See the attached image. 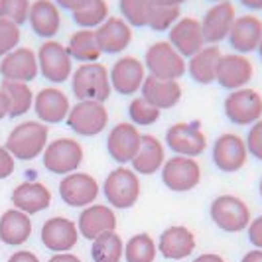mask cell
Listing matches in <instances>:
<instances>
[{
    "mask_svg": "<svg viewBox=\"0 0 262 262\" xmlns=\"http://www.w3.org/2000/svg\"><path fill=\"white\" fill-rule=\"evenodd\" d=\"M71 111L69 97L57 87H43L34 97V113L43 124H59Z\"/></svg>",
    "mask_w": 262,
    "mask_h": 262,
    "instance_id": "ffe728a7",
    "label": "cell"
},
{
    "mask_svg": "<svg viewBox=\"0 0 262 262\" xmlns=\"http://www.w3.org/2000/svg\"><path fill=\"white\" fill-rule=\"evenodd\" d=\"M61 10H69V12H75L79 10L87 0H53Z\"/></svg>",
    "mask_w": 262,
    "mask_h": 262,
    "instance_id": "bcb514c9",
    "label": "cell"
},
{
    "mask_svg": "<svg viewBox=\"0 0 262 262\" xmlns=\"http://www.w3.org/2000/svg\"><path fill=\"white\" fill-rule=\"evenodd\" d=\"M211 158L213 164L225 173H235V171L243 170L249 162V148L247 142L241 134L236 132H225L221 134L215 142H213V150H211Z\"/></svg>",
    "mask_w": 262,
    "mask_h": 262,
    "instance_id": "7c38bea8",
    "label": "cell"
},
{
    "mask_svg": "<svg viewBox=\"0 0 262 262\" xmlns=\"http://www.w3.org/2000/svg\"><path fill=\"white\" fill-rule=\"evenodd\" d=\"M67 52L73 59H77L79 63H95L103 55L99 41H97V32L87 30V28H79L77 32H73L69 36Z\"/></svg>",
    "mask_w": 262,
    "mask_h": 262,
    "instance_id": "1f68e13d",
    "label": "cell"
},
{
    "mask_svg": "<svg viewBox=\"0 0 262 262\" xmlns=\"http://www.w3.org/2000/svg\"><path fill=\"white\" fill-rule=\"evenodd\" d=\"M30 0H0V18H6L18 26H24L30 16Z\"/></svg>",
    "mask_w": 262,
    "mask_h": 262,
    "instance_id": "ab89813d",
    "label": "cell"
},
{
    "mask_svg": "<svg viewBox=\"0 0 262 262\" xmlns=\"http://www.w3.org/2000/svg\"><path fill=\"white\" fill-rule=\"evenodd\" d=\"M182 18V8L180 6H162L156 4L150 14L148 28L154 32H170V28Z\"/></svg>",
    "mask_w": 262,
    "mask_h": 262,
    "instance_id": "f35d334b",
    "label": "cell"
},
{
    "mask_svg": "<svg viewBox=\"0 0 262 262\" xmlns=\"http://www.w3.org/2000/svg\"><path fill=\"white\" fill-rule=\"evenodd\" d=\"M166 146L154 134H142L140 150L132 160V170L138 176H154L158 170H162L166 162Z\"/></svg>",
    "mask_w": 262,
    "mask_h": 262,
    "instance_id": "f1b7e54d",
    "label": "cell"
},
{
    "mask_svg": "<svg viewBox=\"0 0 262 262\" xmlns=\"http://www.w3.org/2000/svg\"><path fill=\"white\" fill-rule=\"evenodd\" d=\"M241 262H262V249H252L249 250L243 258H241Z\"/></svg>",
    "mask_w": 262,
    "mask_h": 262,
    "instance_id": "681fc988",
    "label": "cell"
},
{
    "mask_svg": "<svg viewBox=\"0 0 262 262\" xmlns=\"http://www.w3.org/2000/svg\"><path fill=\"white\" fill-rule=\"evenodd\" d=\"M99 182L87 171H73L59 182V195L69 207H89L99 197Z\"/></svg>",
    "mask_w": 262,
    "mask_h": 262,
    "instance_id": "4fadbf2b",
    "label": "cell"
},
{
    "mask_svg": "<svg viewBox=\"0 0 262 262\" xmlns=\"http://www.w3.org/2000/svg\"><path fill=\"white\" fill-rule=\"evenodd\" d=\"M140 176L132 168L120 166L113 170L103 182V193L113 209H130L140 199Z\"/></svg>",
    "mask_w": 262,
    "mask_h": 262,
    "instance_id": "277c9868",
    "label": "cell"
},
{
    "mask_svg": "<svg viewBox=\"0 0 262 262\" xmlns=\"http://www.w3.org/2000/svg\"><path fill=\"white\" fill-rule=\"evenodd\" d=\"M162 184L170 191L185 193L195 189L201 182V166L195 158L189 156H171L162 166Z\"/></svg>",
    "mask_w": 262,
    "mask_h": 262,
    "instance_id": "30bf717a",
    "label": "cell"
},
{
    "mask_svg": "<svg viewBox=\"0 0 262 262\" xmlns=\"http://www.w3.org/2000/svg\"><path fill=\"white\" fill-rule=\"evenodd\" d=\"M12 203L22 213L36 215L52 205V191L41 182H22L12 191Z\"/></svg>",
    "mask_w": 262,
    "mask_h": 262,
    "instance_id": "4316f807",
    "label": "cell"
},
{
    "mask_svg": "<svg viewBox=\"0 0 262 262\" xmlns=\"http://www.w3.org/2000/svg\"><path fill=\"white\" fill-rule=\"evenodd\" d=\"M211 2H213V4H215V2H227V0H211Z\"/></svg>",
    "mask_w": 262,
    "mask_h": 262,
    "instance_id": "9f6ffc18",
    "label": "cell"
},
{
    "mask_svg": "<svg viewBox=\"0 0 262 262\" xmlns=\"http://www.w3.org/2000/svg\"><path fill=\"white\" fill-rule=\"evenodd\" d=\"M77 241V223L67 217H52L41 227V243L53 252H69Z\"/></svg>",
    "mask_w": 262,
    "mask_h": 262,
    "instance_id": "484cf974",
    "label": "cell"
},
{
    "mask_svg": "<svg viewBox=\"0 0 262 262\" xmlns=\"http://www.w3.org/2000/svg\"><path fill=\"white\" fill-rule=\"evenodd\" d=\"M142 97L150 105H154L160 111H166V108H173L182 101V95L184 89L180 85V81H170V79H158L148 75L146 81L142 83Z\"/></svg>",
    "mask_w": 262,
    "mask_h": 262,
    "instance_id": "83f0119b",
    "label": "cell"
},
{
    "mask_svg": "<svg viewBox=\"0 0 262 262\" xmlns=\"http://www.w3.org/2000/svg\"><path fill=\"white\" fill-rule=\"evenodd\" d=\"M48 136H50L48 124L39 120H24L10 130L4 146L16 160L30 162L43 154L48 146Z\"/></svg>",
    "mask_w": 262,
    "mask_h": 262,
    "instance_id": "6da1fadb",
    "label": "cell"
},
{
    "mask_svg": "<svg viewBox=\"0 0 262 262\" xmlns=\"http://www.w3.org/2000/svg\"><path fill=\"white\" fill-rule=\"evenodd\" d=\"M245 142H247V148H249V156L262 162V118L256 120L254 124H250Z\"/></svg>",
    "mask_w": 262,
    "mask_h": 262,
    "instance_id": "b9f144b4",
    "label": "cell"
},
{
    "mask_svg": "<svg viewBox=\"0 0 262 262\" xmlns=\"http://www.w3.org/2000/svg\"><path fill=\"white\" fill-rule=\"evenodd\" d=\"M156 4H162V6H182L187 0H154Z\"/></svg>",
    "mask_w": 262,
    "mask_h": 262,
    "instance_id": "f5cc1de1",
    "label": "cell"
},
{
    "mask_svg": "<svg viewBox=\"0 0 262 262\" xmlns=\"http://www.w3.org/2000/svg\"><path fill=\"white\" fill-rule=\"evenodd\" d=\"M79 235L87 241H95L97 236L111 233L117 229V215L111 205L103 203H93L81 211L79 215Z\"/></svg>",
    "mask_w": 262,
    "mask_h": 262,
    "instance_id": "cb8c5ba5",
    "label": "cell"
},
{
    "mask_svg": "<svg viewBox=\"0 0 262 262\" xmlns=\"http://www.w3.org/2000/svg\"><path fill=\"white\" fill-rule=\"evenodd\" d=\"M140 142H142V134L138 130V126L124 120L111 128L106 136V150H108V156L117 164L126 166L140 150Z\"/></svg>",
    "mask_w": 262,
    "mask_h": 262,
    "instance_id": "5bb4252c",
    "label": "cell"
},
{
    "mask_svg": "<svg viewBox=\"0 0 262 262\" xmlns=\"http://www.w3.org/2000/svg\"><path fill=\"white\" fill-rule=\"evenodd\" d=\"M144 67L148 75L158 79L178 81L187 73V59L170 41H154L144 53Z\"/></svg>",
    "mask_w": 262,
    "mask_h": 262,
    "instance_id": "3957f363",
    "label": "cell"
},
{
    "mask_svg": "<svg viewBox=\"0 0 262 262\" xmlns=\"http://www.w3.org/2000/svg\"><path fill=\"white\" fill-rule=\"evenodd\" d=\"M247 233H249V241L252 247L262 249V215L254 217L247 227Z\"/></svg>",
    "mask_w": 262,
    "mask_h": 262,
    "instance_id": "ee69618b",
    "label": "cell"
},
{
    "mask_svg": "<svg viewBox=\"0 0 262 262\" xmlns=\"http://www.w3.org/2000/svg\"><path fill=\"white\" fill-rule=\"evenodd\" d=\"M97 41L103 53L117 55L122 53L132 43V26L122 16H108L101 26L95 30Z\"/></svg>",
    "mask_w": 262,
    "mask_h": 262,
    "instance_id": "603a6c76",
    "label": "cell"
},
{
    "mask_svg": "<svg viewBox=\"0 0 262 262\" xmlns=\"http://www.w3.org/2000/svg\"><path fill=\"white\" fill-rule=\"evenodd\" d=\"M93 262H120L124 258V243L117 231L97 236L91 247Z\"/></svg>",
    "mask_w": 262,
    "mask_h": 262,
    "instance_id": "836d02e7",
    "label": "cell"
},
{
    "mask_svg": "<svg viewBox=\"0 0 262 262\" xmlns=\"http://www.w3.org/2000/svg\"><path fill=\"white\" fill-rule=\"evenodd\" d=\"M6 117H8V101H6L4 93L0 91V120H4Z\"/></svg>",
    "mask_w": 262,
    "mask_h": 262,
    "instance_id": "816d5d0a",
    "label": "cell"
},
{
    "mask_svg": "<svg viewBox=\"0 0 262 262\" xmlns=\"http://www.w3.org/2000/svg\"><path fill=\"white\" fill-rule=\"evenodd\" d=\"M38 55V67L39 73L53 85L66 83L67 79L73 75V57L67 52V46H63L57 39H46L39 50Z\"/></svg>",
    "mask_w": 262,
    "mask_h": 262,
    "instance_id": "8992f818",
    "label": "cell"
},
{
    "mask_svg": "<svg viewBox=\"0 0 262 262\" xmlns=\"http://www.w3.org/2000/svg\"><path fill=\"white\" fill-rule=\"evenodd\" d=\"M195 250V235L184 225L168 227L158 238V252L168 260H185Z\"/></svg>",
    "mask_w": 262,
    "mask_h": 262,
    "instance_id": "d4e9b609",
    "label": "cell"
},
{
    "mask_svg": "<svg viewBox=\"0 0 262 262\" xmlns=\"http://www.w3.org/2000/svg\"><path fill=\"white\" fill-rule=\"evenodd\" d=\"M254 79V63L249 55L243 53H223L219 67H217V83L227 91H236L249 87Z\"/></svg>",
    "mask_w": 262,
    "mask_h": 262,
    "instance_id": "9a60e30c",
    "label": "cell"
},
{
    "mask_svg": "<svg viewBox=\"0 0 262 262\" xmlns=\"http://www.w3.org/2000/svg\"><path fill=\"white\" fill-rule=\"evenodd\" d=\"M71 14H73V20L79 28L97 30L111 16V10H108L106 0H87L79 10Z\"/></svg>",
    "mask_w": 262,
    "mask_h": 262,
    "instance_id": "e575fe53",
    "label": "cell"
},
{
    "mask_svg": "<svg viewBox=\"0 0 262 262\" xmlns=\"http://www.w3.org/2000/svg\"><path fill=\"white\" fill-rule=\"evenodd\" d=\"M8 262H39V258L32 252V250H16Z\"/></svg>",
    "mask_w": 262,
    "mask_h": 262,
    "instance_id": "f6af8a7d",
    "label": "cell"
},
{
    "mask_svg": "<svg viewBox=\"0 0 262 262\" xmlns=\"http://www.w3.org/2000/svg\"><path fill=\"white\" fill-rule=\"evenodd\" d=\"M256 52H258V55L262 57V39H260V43H258V48H256Z\"/></svg>",
    "mask_w": 262,
    "mask_h": 262,
    "instance_id": "db71d44e",
    "label": "cell"
},
{
    "mask_svg": "<svg viewBox=\"0 0 262 262\" xmlns=\"http://www.w3.org/2000/svg\"><path fill=\"white\" fill-rule=\"evenodd\" d=\"M43 166L46 170L55 173V176H67L79 170V166L83 164V146L79 144L75 138H55L52 142H48L46 150H43Z\"/></svg>",
    "mask_w": 262,
    "mask_h": 262,
    "instance_id": "52a82bcc",
    "label": "cell"
},
{
    "mask_svg": "<svg viewBox=\"0 0 262 262\" xmlns=\"http://www.w3.org/2000/svg\"><path fill=\"white\" fill-rule=\"evenodd\" d=\"M223 57V52L219 46H211L205 43V48H201L195 55L189 57L187 61V73L199 85H211L217 81V67Z\"/></svg>",
    "mask_w": 262,
    "mask_h": 262,
    "instance_id": "f546056e",
    "label": "cell"
},
{
    "mask_svg": "<svg viewBox=\"0 0 262 262\" xmlns=\"http://www.w3.org/2000/svg\"><path fill=\"white\" fill-rule=\"evenodd\" d=\"M20 39H22L20 26L6 18H0V57L14 52L20 46Z\"/></svg>",
    "mask_w": 262,
    "mask_h": 262,
    "instance_id": "60d3db41",
    "label": "cell"
},
{
    "mask_svg": "<svg viewBox=\"0 0 262 262\" xmlns=\"http://www.w3.org/2000/svg\"><path fill=\"white\" fill-rule=\"evenodd\" d=\"M223 111L229 122L236 126H250L262 118V95L250 87L231 91L225 97Z\"/></svg>",
    "mask_w": 262,
    "mask_h": 262,
    "instance_id": "9c48e42d",
    "label": "cell"
},
{
    "mask_svg": "<svg viewBox=\"0 0 262 262\" xmlns=\"http://www.w3.org/2000/svg\"><path fill=\"white\" fill-rule=\"evenodd\" d=\"M0 91L4 93L6 101H8V117L18 118L24 117L32 111L34 106V91L30 89V83L22 81H2Z\"/></svg>",
    "mask_w": 262,
    "mask_h": 262,
    "instance_id": "d6a6232c",
    "label": "cell"
},
{
    "mask_svg": "<svg viewBox=\"0 0 262 262\" xmlns=\"http://www.w3.org/2000/svg\"><path fill=\"white\" fill-rule=\"evenodd\" d=\"M158 254V247L154 238L148 233H138L130 236L124 245V258L126 262H154Z\"/></svg>",
    "mask_w": 262,
    "mask_h": 262,
    "instance_id": "d590c367",
    "label": "cell"
},
{
    "mask_svg": "<svg viewBox=\"0 0 262 262\" xmlns=\"http://www.w3.org/2000/svg\"><path fill=\"white\" fill-rule=\"evenodd\" d=\"M48 262H83L79 256L71 254V252H55Z\"/></svg>",
    "mask_w": 262,
    "mask_h": 262,
    "instance_id": "7dc6e473",
    "label": "cell"
},
{
    "mask_svg": "<svg viewBox=\"0 0 262 262\" xmlns=\"http://www.w3.org/2000/svg\"><path fill=\"white\" fill-rule=\"evenodd\" d=\"M154 6H156L154 0H118L120 16L132 28L148 26V20H150V14L154 10Z\"/></svg>",
    "mask_w": 262,
    "mask_h": 262,
    "instance_id": "8d00e7d4",
    "label": "cell"
},
{
    "mask_svg": "<svg viewBox=\"0 0 262 262\" xmlns=\"http://www.w3.org/2000/svg\"><path fill=\"white\" fill-rule=\"evenodd\" d=\"M262 39V18L254 12H247L236 16L235 24L229 32V46L233 48V52L249 55L256 52L258 43Z\"/></svg>",
    "mask_w": 262,
    "mask_h": 262,
    "instance_id": "ac0fdd59",
    "label": "cell"
},
{
    "mask_svg": "<svg viewBox=\"0 0 262 262\" xmlns=\"http://www.w3.org/2000/svg\"><path fill=\"white\" fill-rule=\"evenodd\" d=\"M160 115H162V111L154 105H150L142 95L134 97L128 105V118L136 126H152L154 122L160 120Z\"/></svg>",
    "mask_w": 262,
    "mask_h": 262,
    "instance_id": "74e56055",
    "label": "cell"
},
{
    "mask_svg": "<svg viewBox=\"0 0 262 262\" xmlns=\"http://www.w3.org/2000/svg\"><path fill=\"white\" fill-rule=\"evenodd\" d=\"M191 262H227V260H225L221 254H217V252H205V254L195 256Z\"/></svg>",
    "mask_w": 262,
    "mask_h": 262,
    "instance_id": "c3c4849f",
    "label": "cell"
},
{
    "mask_svg": "<svg viewBox=\"0 0 262 262\" xmlns=\"http://www.w3.org/2000/svg\"><path fill=\"white\" fill-rule=\"evenodd\" d=\"M28 24L32 32L43 39H53L63 24L61 8L53 0H34L30 6Z\"/></svg>",
    "mask_w": 262,
    "mask_h": 262,
    "instance_id": "7402d4cb",
    "label": "cell"
},
{
    "mask_svg": "<svg viewBox=\"0 0 262 262\" xmlns=\"http://www.w3.org/2000/svg\"><path fill=\"white\" fill-rule=\"evenodd\" d=\"M207 134L199 122H176L166 130V146L178 156L197 158L207 150Z\"/></svg>",
    "mask_w": 262,
    "mask_h": 262,
    "instance_id": "8fae6325",
    "label": "cell"
},
{
    "mask_svg": "<svg viewBox=\"0 0 262 262\" xmlns=\"http://www.w3.org/2000/svg\"><path fill=\"white\" fill-rule=\"evenodd\" d=\"M32 235V219L20 209H8L0 217V241L8 247H22Z\"/></svg>",
    "mask_w": 262,
    "mask_h": 262,
    "instance_id": "4dcf8cb0",
    "label": "cell"
},
{
    "mask_svg": "<svg viewBox=\"0 0 262 262\" xmlns=\"http://www.w3.org/2000/svg\"><path fill=\"white\" fill-rule=\"evenodd\" d=\"M16 170V158L8 152L6 146L0 144V180H6L10 178Z\"/></svg>",
    "mask_w": 262,
    "mask_h": 262,
    "instance_id": "7bdbcfd3",
    "label": "cell"
},
{
    "mask_svg": "<svg viewBox=\"0 0 262 262\" xmlns=\"http://www.w3.org/2000/svg\"><path fill=\"white\" fill-rule=\"evenodd\" d=\"M258 193H260V197H262V178H260V182H258Z\"/></svg>",
    "mask_w": 262,
    "mask_h": 262,
    "instance_id": "11a10c76",
    "label": "cell"
},
{
    "mask_svg": "<svg viewBox=\"0 0 262 262\" xmlns=\"http://www.w3.org/2000/svg\"><path fill=\"white\" fill-rule=\"evenodd\" d=\"M168 41L184 55L185 59H189L191 55H195L201 48H205V38H203V30H201V20H197L195 16H182L168 32Z\"/></svg>",
    "mask_w": 262,
    "mask_h": 262,
    "instance_id": "44dd1931",
    "label": "cell"
},
{
    "mask_svg": "<svg viewBox=\"0 0 262 262\" xmlns=\"http://www.w3.org/2000/svg\"><path fill=\"white\" fill-rule=\"evenodd\" d=\"M71 91L77 101H99L105 103L113 93L108 67L101 61L95 63H79L71 75Z\"/></svg>",
    "mask_w": 262,
    "mask_h": 262,
    "instance_id": "7a4b0ae2",
    "label": "cell"
},
{
    "mask_svg": "<svg viewBox=\"0 0 262 262\" xmlns=\"http://www.w3.org/2000/svg\"><path fill=\"white\" fill-rule=\"evenodd\" d=\"M209 215L213 223L225 233L247 231L249 223L252 221V213H250L247 201L241 199L238 195H231V193L215 197L211 201Z\"/></svg>",
    "mask_w": 262,
    "mask_h": 262,
    "instance_id": "5b68a950",
    "label": "cell"
},
{
    "mask_svg": "<svg viewBox=\"0 0 262 262\" xmlns=\"http://www.w3.org/2000/svg\"><path fill=\"white\" fill-rule=\"evenodd\" d=\"M236 20V8L231 0L227 2H215L205 16L201 18V30L205 43L219 46L221 41L229 38V32Z\"/></svg>",
    "mask_w": 262,
    "mask_h": 262,
    "instance_id": "e0dca14e",
    "label": "cell"
},
{
    "mask_svg": "<svg viewBox=\"0 0 262 262\" xmlns=\"http://www.w3.org/2000/svg\"><path fill=\"white\" fill-rule=\"evenodd\" d=\"M38 55L32 48L18 46L14 52L0 59V75L6 81H22L30 83L38 77Z\"/></svg>",
    "mask_w": 262,
    "mask_h": 262,
    "instance_id": "d6986e66",
    "label": "cell"
},
{
    "mask_svg": "<svg viewBox=\"0 0 262 262\" xmlns=\"http://www.w3.org/2000/svg\"><path fill=\"white\" fill-rule=\"evenodd\" d=\"M66 122L77 136H99L108 126V111L99 101H77L71 105Z\"/></svg>",
    "mask_w": 262,
    "mask_h": 262,
    "instance_id": "ba28073f",
    "label": "cell"
},
{
    "mask_svg": "<svg viewBox=\"0 0 262 262\" xmlns=\"http://www.w3.org/2000/svg\"><path fill=\"white\" fill-rule=\"evenodd\" d=\"M108 75H111L113 91H117L118 95H134L142 89V83L148 77V71H146L142 59H138L134 55H124V57H118L113 63Z\"/></svg>",
    "mask_w": 262,
    "mask_h": 262,
    "instance_id": "2e32d148",
    "label": "cell"
},
{
    "mask_svg": "<svg viewBox=\"0 0 262 262\" xmlns=\"http://www.w3.org/2000/svg\"><path fill=\"white\" fill-rule=\"evenodd\" d=\"M247 10H252V12H260L262 10V0H238Z\"/></svg>",
    "mask_w": 262,
    "mask_h": 262,
    "instance_id": "f907efd6",
    "label": "cell"
}]
</instances>
